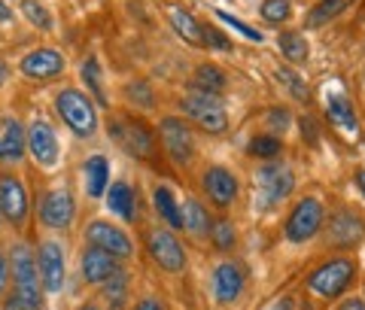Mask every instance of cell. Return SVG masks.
<instances>
[{
	"mask_svg": "<svg viewBox=\"0 0 365 310\" xmlns=\"http://www.w3.org/2000/svg\"><path fill=\"white\" fill-rule=\"evenodd\" d=\"M259 13L265 21H271V25H280V21L289 19V0H265V4L259 6Z\"/></svg>",
	"mask_w": 365,
	"mask_h": 310,
	"instance_id": "obj_31",
	"label": "cell"
},
{
	"mask_svg": "<svg viewBox=\"0 0 365 310\" xmlns=\"http://www.w3.org/2000/svg\"><path fill=\"white\" fill-rule=\"evenodd\" d=\"M353 274H356V265L350 259H332L307 277V286L319 298H338L353 283Z\"/></svg>",
	"mask_w": 365,
	"mask_h": 310,
	"instance_id": "obj_3",
	"label": "cell"
},
{
	"mask_svg": "<svg viewBox=\"0 0 365 310\" xmlns=\"http://www.w3.org/2000/svg\"><path fill=\"white\" fill-rule=\"evenodd\" d=\"M86 180H88V195H91V198H101V195L107 192V186H110V165H107L104 155L88 158Z\"/></svg>",
	"mask_w": 365,
	"mask_h": 310,
	"instance_id": "obj_24",
	"label": "cell"
},
{
	"mask_svg": "<svg viewBox=\"0 0 365 310\" xmlns=\"http://www.w3.org/2000/svg\"><path fill=\"white\" fill-rule=\"evenodd\" d=\"M326 116H329V122H332L338 131L356 137L359 119H356V113H353L350 100H347L344 95H329V98H326Z\"/></svg>",
	"mask_w": 365,
	"mask_h": 310,
	"instance_id": "obj_21",
	"label": "cell"
},
{
	"mask_svg": "<svg viewBox=\"0 0 365 310\" xmlns=\"http://www.w3.org/2000/svg\"><path fill=\"white\" fill-rule=\"evenodd\" d=\"M83 79L88 83V88H91V95L98 98V103L101 107H107V95H104V83H101V67H98V61L95 58H88L86 64H83Z\"/></svg>",
	"mask_w": 365,
	"mask_h": 310,
	"instance_id": "obj_30",
	"label": "cell"
},
{
	"mask_svg": "<svg viewBox=\"0 0 365 310\" xmlns=\"http://www.w3.org/2000/svg\"><path fill=\"white\" fill-rule=\"evenodd\" d=\"M6 277H9V262L4 256V249H0V292L6 289Z\"/></svg>",
	"mask_w": 365,
	"mask_h": 310,
	"instance_id": "obj_40",
	"label": "cell"
},
{
	"mask_svg": "<svg viewBox=\"0 0 365 310\" xmlns=\"http://www.w3.org/2000/svg\"><path fill=\"white\" fill-rule=\"evenodd\" d=\"M40 219L46 228H67L73 219V198L67 189H55L40 204Z\"/></svg>",
	"mask_w": 365,
	"mask_h": 310,
	"instance_id": "obj_12",
	"label": "cell"
},
{
	"mask_svg": "<svg viewBox=\"0 0 365 310\" xmlns=\"http://www.w3.org/2000/svg\"><path fill=\"white\" fill-rule=\"evenodd\" d=\"M182 228H189L192 234H207V232H213L210 228V216H207V210L198 204V201H186L182 204Z\"/></svg>",
	"mask_w": 365,
	"mask_h": 310,
	"instance_id": "obj_26",
	"label": "cell"
},
{
	"mask_svg": "<svg viewBox=\"0 0 365 310\" xmlns=\"http://www.w3.org/2000/svg\"><path fill=\"white\" fill-rule=\"evenodd\" d=\"M182 113H186L189 119H195L204 131L210 134H222L225 125H228V116L222 110V103L216 100V95H204V91H198V95H189L186 100H182Z\"/></svg>",
	"mask_w": 365,
	"mask_h": 310,
	"instance_id": "obj_4",
	"label": "cell"
},
{
	"mask_svg": "<svg viewBox=\"0 0 365 310\" xmlns=\"http://www.w3.org/2000/svg\"><path fill=\"white\" fill-rule=\"evenodd\" d=\"M113 274H119V259L110 256V252L98 249V247H88L83 252V277L88 283H107Z\"/></svg>",
	"mask_w": 365,
	"mask_h": 310,
	"instance_id": "obj_17",
	"label": "cell"
},
{
	"mask_svg": "<svg viewBox=\"0 0 365 310\" xmlns=\"http://www.w3.org/2000/svg\"><path fill=\"white\" fill-rule=\"evenodd\" d=\"M107 207L116 216H122L125 222H134L137 219V195L128 182H113L110 192H107Z\"/></svg>",
	"mask_w": 365,
	"mask_h": 310,
	"instance_id": "obj_22",
	"label": "cell"
},
{
	"mask_svg": "<svg viewBox=\"0 0 365 310\" xmlns=\"http://www.w3.org/2000/svg\"><path fill=\"white\" fill-rule=\"evenodd\" d=\"M274 310H292V301H289V298H283V301H280L277 307H274Z\"/></svg>",
	"mask_w": 365,
	"mask_h": 310,
	"instance_id": "obj_45",
	"label": "cell"
},
{
	"mask_svg": "<svg viewBox=\"0 0 365 310\" xmlns=\"http://www.w3.org/2000/svg\"><path fill=\"white\" fill-rule=\"evenodd\" d=\"M6 73H9V71H6V64H4V61H0V86H4V83H6Z\"/></svg>",
	"mask_w": 365,
	"mask_h": 310,
	"instance_id": "obj_46",
	"label": "cell"
},
{
	"mask_svg": "<svg viewBox=\"0 0 365 310\" xmlns=\"http://www.w3.org/2000/svg\"><path fill=\"white\" fill-rule=\"evenodd\" d=\"M134 310H165V307H162V304H158V301H155V298H143V301H140V304H137Z\"/></svg>",
	"mask_w": 365,
	"mask_h": 310,
	"instance_id": "obj_42",
	"label": "cell"
},
{
	"mask_svg": "<svg viewBox=\"0 0 365 310\" xmlns=\"http://www.w3.org/2000/svg\"><path fill=\"white\" fill-rule=\"evenodd\" d=\"M362 237V219L350 210H341L329 219V240L338 247H353Z\"/></svg>",
	"mask_w": 365,
	"mask_h": 310,
	"instance_id": "obj_19",
	"label": "cell"
},
{
	"mask_svg": "<svg viewBox=\"0 0 365 310\" xmlns=\"http://www.w3.org/2000/svg\"><path fill=\"white\" fill-rule=\"evenodd\" d=\"M0 213L13 225H21L28 216V192L19 177H0Z\"/></svg>",
	"mask_w": 365,
	"mask_h": 310,
	"instance_id": "obj_8",
	"label": "cell"
},
{
	"mask_svg": "<svg viewBox=\"0 0 365 310\" xmlns=\"http://www.w3.org/2000/svg\"><path fill=\"white\" fill-rule=\"evenodd\" d=\"M277 46H280V52L287 55L292 64H304V61H307V52H311V49H307V40L302 37V33H295V31L280 33Z\"/></svg>",
	"mask_w": 365,
	"mask_h": 310,
	"instance_id": "obj_28",
	"label": "cell"
},
{
	"mask_svg": "<svg viewBox=\"0 0 365 310\" xmlns=\"http://www.w3.org/2000/svg\"><path fill=\"white\" fill-rule=\"evenodd\" d=\"M125 286H128V280H125V274H113V277L107 280V298L113 301V310H119L122 301H125Z\"/></svg>",
	"mask_w": 365,
	"mask_h": 310,
	"instance_id": "obj_35",
	"label": "cell"
},
{
	"mask_svg": "<svg viewBox=\"0 0 365 310\" xmlns=\"http://www.w3.org/2000/svg\"><path fill=\"white\" fill-rule=\"evenodd\" d=\"M216 19H220V21H225V25H228V28H235L237 33H244V37H247V40H256V43H262V33H259L256 28H250V25H244V21H241V19L228 16V13H225V9H216Z\"/></svg>",
	"mask_w": 365,
	"mask_h": 310,
	"instance_id": "obj_36",
	"label": "cell"
},
{
	"mask_svg": "<svg viewBox=\"0 0 365 310\" xmlns=\"http://www.w3.org/2000/svg\"><path fill=\"white\" fill-rule=\"evenodd\" d=\"M28 149L43 167H52L55 162H58V137H55L49 122L37 119L28 128Z\"/></svg>",
	"mask_w": 365,
	"mask_h": 310,
	"instance_id": "obj_10",
	"label": "cell"
},
{
	"mask_svg": "<svg viewBox=\"0 0 365 310\" xmlns=\"http://www.w3.org/2000/svg\"><path fill=\"white\" fill-rule=\"evenodd\" d=\"M28 149V134L16 119L0 122V162H19Z\"/></svg>",
	"mask_w": 365,
	"mask_h": 310,
	"instance_id": "obj_20",
	"label": "cell"
},
{
	"mask_svg": "<svg viewBox=\"0 0 365 310\" xmlns=\"http://www.w3.org/2000/svg\"><path fill=\"white\" fill-rule=\"evenodd\" d=\"M319 225H323V204L317 198H304L295 204V210L287 219V240L304 244V240H311L319 232Z\"/></svg>",
	"mask_w": 365,
	"mask_h": 310,
	"instance_id": "obj_5",
	"label": "cell"
},
{
	"mask_svg": "<svg viewBox=\"0 0 365 310\" xmlns=\"http://www.w3.org/2000/svg\"><path fill=\"white\" fill-rule=\"evenodd\" d=\"M280 149L283 146L277 137H253L250 140V155H259V158H277Z\"/></svg>",
	"mask_w": 365,
	"mask_h": 310,
	"instance_id": "obj_32",
	"label": "cell"
},
{
	"mask_svg": "<svg viewBox=\"0 0 365 310\" xmlns=\"http://www.w3.org/2000/svg\"><path fill=\"white\" fill-rule=\"evenodd\" d=\"M195 86H198V91H204V95H220V91H225V86H228V76L216 64H201L195 71Z\"/></svg>",
	"mask_w": 365,
	"mask_h": 310,
	"instance_id": "obj_25",
	"label": "cell"
},
{
	"mask_svg": "<svg viewBox=\"0 0 365 310\" xmlns=\"http://www.w3.org/2000/svg\"><path fill=\"white\" fill-rule=\"evenodd\" d=\"M150 252L165 271H182L186 268V252H182L180 240L170 232H162V228L153 232L150 234Z\"/></svg>",
	"mask_w": 365,
	"mask_h": 310,
	"instance_id": "obj_11",
	"label": "cell"
},
{
	"mask_svg": "<svg viewBox=\"0 0 365 310\" xmlns=\"http://www.w3.org/2000/svg\"><path fill=\"white\" fill-rule=\"evenodd\" d=\"M162 140H165V149L168 155L174 158L177 165H186L192 153H195V140H192V131L186 128L182 119H162Z\"/></svg>",
	"mask_w": 365,
	"mask_h": 310,
	"instance_id": "obj_7",
	"label": "cell"
},
{
	"mask_svg": "<svg viewBox=\"0 0 365 310\" xmlns=\"http://www.w3.org/2000/svg\"><path fill=\"white\" fill-rule=\"evenodd\" d=\"M79 310H98L95 304H83V307H79Z\"/></svg>",
	"mask_w": 365,
	"mask_h": 310,
	"instance_id": "obj_47",
	"label": "cell"
},
{
	"mask_svg": "<svg viewBox=\"0 0 365 310\" xmlns=\"http://www.w3.org/2000/svg\"><path fill=\"white\" fill-rule=\"evenodd\" d=\"M356 186H359V192L365 195V170H359V174H356Z\"/></svg>",
	"mask_w": 365,
	"mask_h": 310,
	"instance_id": "obj_44",
	"label": "cell"
},
{
	"mask_svg": "<svg viewBox=\"0 0 365 310\" xmlns=\"http://www.w3.org/2000/svg\"><path fill=\"white\" fill-rule=\"evenodd\" d=\"M338 310H365V301H362V298H347V301L341 304Z\"/></svg>",
	"mask_w": 365,
	"mask_h": 310,
	"instance_id": "obj_41",
	"label": "cell"
},
{
	"mask_svg": "<svg viewBox=\"0 0 365 310\" xmlns=\"http://www.w3.org/2000/svg\"><path fill=\"white\" fill-rule=\"evenodd\" d=\"M168 19H170L174 31H177L186 43H192V46H204V28L198 25L192 13H186V9H180V6H170V9H168Z\"/></svg>",
	"mask_w": 365,
	"mask_h": 310,
	"instance_id": "obj_23",
	"label": "cell"
},
{
	"mask_svg": "<svg viewBox=\"0 0 365 310\" xmlns=\"http://www.w3.org/2000/svg\"><path fill=\"white\" fill-rule=\"evenodd\" d=\"M21 13H25V19L31 21V25H37V28H43V31L52 28L49 13H46V6L37 4V0H25V4H21Z\"/></svg>",
	"mask_w": 365,
	"mask_h": 310,
	"instance_id": "obj_33",
	"label": "cell"
},
{
	"mask_svg": "<svg viewBox=\"0 0 365 310\" xmlns=\"http://www.w3.org/2000/svg\"><path fill=\"white\" fill-rule=\"evenodd\" d=\"M55 110L64 119V125L71 128L76 137H91L98 131V113L91 107V100L76 88H64L55 98Z\"/></svg>",
	"mask_w": 365,
	"mask_h": 310,
	"instance_id": "obj_2",
	"label": "cell"
},
{
	"mask_svg": "<svg viewBox=\"0 0 365 310\" xmlns=\"http://www.w3.org/2000/svg\"><path fill=\"white\" fill-rule=\"evenodd\" d=\"M268 122H271V125H280V128H287V122H289L287 110H271V113H268Z\"/></svg>",
	"mask_w": 365,
	"mask_h": 310,
	"instance_id": "obj_39",
	"label": "cell"
},
{
	"mask_svg": "<svg viewBox=\"0 0 365 310\" xmlns=\"http://www.w3.org/2000/svg\"><path fill=\"white\" fill-rule=\"evenodd\" d=\"M9 19H13V9H6V4L0 0V21H9Z\"/></svg>",
	"mask_w": 365,
	"mask_h": 310,
	"instance_id": "obj_43",
	"label": "cell"
},
{
	"mask_svg": "<svg viewBox=\"0 0 365 310\" xmlns=\"http://www.w3.org/2000/svg\"><path fill=\"white\" fill-rule=\"evenodd\" d=\"M277 79L289 88V95H292L295 100H307V86L302 83V76H299V73H292L289 67H280V71H277Z\"/></svg>",
	"mask_w": 365,
	"mask_h": 310,
	"instance_id": "obj_34",
	"label": "cell"
},
{
	"mask_svg": "<svg viewBox=\"0 0 365 310\" xmlns=\"http://www.w3.org/2000/svg\"><path fill=\"white\" fill-rule=\"evenodd\" d=\"M88 240H91V247L104 249V252H110V256H116V259H128L131 256V240L119 225L91 222L88 225Z\"/></svg>",
	"mask_w": 365,
	"mask_h": 310,
	"instance_id": "obj_9",
	"label": "cell"
},
{
	"mask_svg": "<svg viewBox=\"0 0 365 310\" xmlns=\"http://www.w3.org/2000/svg\"><path fill=\"white\" fill-rule=\"evenodd\" d=\"M344 6H347V0H323V4H317L311 9V16H307V25H326L329 19H335L344 13Z\"/></svg>",
	"mask_w": 365,
	"mask_h": 310,
	"instance_id": "obj_29",
	"label": "cell"
},
{
	"mask_svg": "<svg viewBox=\"0 0 365 310\" xmlns=\"http://www.w3.org/2000/svg\"><path fill=\"white\" fill-rule=\"evenodd\" d=\"M64 71V55L55 49H34L21 58V73L31 79H49Z\"/></svg>",
	"mask_w": 365,
	"mask_h": 310,
	"instance_id": "obj_14",
	"label": "cell"
},
{
	"mask_svg": "<svg viewBox=\"0 0 365 310\" xmlns=\"http://www.w3.org/2000/svg\"><path fill=\"white\" fill-rule=\"evenodd\" d=\"M37 259L31 256L28 247L13 249V280H16V298L21 310H43V280L37 277Z\"/></svg>",
	"mask_w": 365,
	"mask_h": 310,
	"instance_id": "obj_1",
	"label": "cell"
},
{
	"mask_svg": "<svg viewBox=\"0 0 365 310\" xmlns=\"http://www.w3.org/2000/svg\"><path fill=\"white\" fill-rule=\"evenodd\" d=\"M204 46H213V49H228V40L216 28H204Z\"/></svg>",
	"mask_w": 365,
	"mask_h": 310,
	"instance_id": "obj_38",
	"label": "cell"
},
{
	"mask_svg": "<svg viewBox=\"0 0 365 310\" xmlns=\"http://www.w3.org/2000/svg\"><path fill=\"white\" fill-rule=\"evenodd\" d=\"M113 137L128 149L131 155H140L146 158L153 153V140H150V131L137 122H113Z\"/></svg>",
	"mask_w": 365,
	"mask_h": 310,
	"instance_id": "obj_18",
	"label": "cell"
},
{
	"mask_svg": "<svg viewBox=\"0 0 365 310\" xmlns=\"http://www.w3.org/2000/svg\"><path fill=\"white\" fill-rule=\"evenodd\" d=\"M204 189H207L210 201L216 207H228L237 198V177L225 167H210L207 174H204Z\"/></svg>",
	"mask_w": 365,
	"mask_h": 310,
	"instance_id": "obj_16",
	"label": "cell"
},
{
	"mask_svg": "<svg viewBox=\"0 0 365 310\" xmlns=\"http://www.w3.org/2000/svg\"><path fill=\"white\" fill-rule=\"evenodd\" d=\"M213 240L220 249H232L235 247V225L232 222H220L213 228Z\"/></svg>",
	"mask_w": 365,
	"mask_h": 310,
	"instance_id": "obj_37",
	"label": "cell"
},
{
	"mask_svg": "<svg viewBox=\"0 0 365 310\" xmlns=\"http://www.w3.org/2000/svg\"><path fill=\"white\" fill-rule=\"evenodd\" d=\"M37 268H40V280H43L46 292H61L64 289V249H61V244L46 240V244L40 247Z\"/></svg>",
	"mask_w": 365,
	"mask_h": 310,
	"instance_id": "obj_6",
	"label": "cell"
},
{
	"mask_svg": "<svg viewBox=\"0 0 365 310\" xmlns=\"http://www.w3.org/2000/svg\"><path fill=\"white\" fill-rule=\"evenodd\" d=\"M256 180H259V189L265 192V201L268 204L283 201L292 192V186H295V177H292V170L287 165H268V167H262Z\"/></svg>",
	"mask_w": 365,
	"mask_h": 310,
	"instance_id": "obj_13",
	"label": "cell"
},
{
	"mask_svg": "<svg viewBox=\"0 0 365 310\" xmlns=\"http://www.w3.org/2000/svg\"><path fill=\"white\" fill-rule=\"evenodd\" d=\"M244 292V271L232 265V262H225V265L216 268L213 274V295H216V301L220 304H232L237 301Z\"/></svg>",
	"mask_w": 365,
	"mask_h": 310,
	"instance_id": "obj_15",
	"label": "cell"
},
{
	"mask_svg": "<svg viewBox=\"0 0 365 310\" xmlns=\"http://www.w3.org/2000/svg\"><path fill=\"white\" fill-rule=\"evenodd\" d=\"M153 201H155V210L162 213V219H165L170 228H182V210L177 207V201H174V195H170V189L158 186V189L153 192Z\"/></svg>",
	"mask_w": 365,
	"mask_h": 310,
	"instance_id": "obj_27",
	"label": "cell"
}]
</instances>
